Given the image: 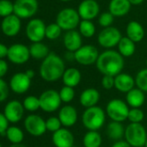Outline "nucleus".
<instances>
[{
  "instance_id": "nucleus-1",
  "label": "nucleus",
  "mask_w": 147,
  "mask_h": 147,
  "mask_svg": "<svg viewBox=\"0 0 147 147\" xmlns=\"http://www.w3.org/2000/svg\"><path fill=\"white\" fill-rule=\"evenodd\" d=\"M98 71L104 76L116 77L124 68L123 56L114 50H108L101 53L96 61Z\"/></svg>"
},
{
  "instance_id": "nucleus-2",
  "label": "nucleus",
  "mask_w": 147,
  "mask_h": 147,
  "mask_svg": "<svg viewBox=\"0 0 147 147\" xmlns=\"http://www.w3.org/2000/svg\"><path fill=\"white\" fill-rule=\"evenodd\" d=\"M65 71L62 59L56 53H51L43 59L40 67V75L47 82H55L63 77Z\"/></svg>"
},
{
  "instance_id": "nucleus-3",
  "label": "nucleus",
  "mask_w": 147,
  "mask_h": 147,
  "mask_svg": "<svg viewBox=\"0 0 147 147\" xmlns=\"http://www.w3.org/2000/svg\"><path fill=\"white\" fill-rule=\"evenodd\" d=\"M105 120V112L98 106L86 109L82 116L83 125L89 131L99 130L104 125Z\"/></svg>"
},
{
  "instance_id": "nucleus-4",
  "label": "nucleus",
  "mask_w": 147,
  "mask_h": 147,
  "mask_svg": "<svg viewBox=\"0 0 147 147\" xmlns=\"http://www.w3.org/2000/svg\"><path fill=\"white\" fill-rule=\"evenodd\" d=\"M125 139L132 147L145 146L147 140L146 130L141 123H130L125 129Z\"/></svg>"
},
{
  "instance_id": "nucleus-5",
  "label": "nucleus",
  "mask_w": 147,
  "mask_h": 147,
  "mask_svg": "<svg viewBox=\"0 0 147 147\" xmlns=\"http://www.w3.org/2000/svg\"><path fill=\"white\" fill-rule=\"evenodd\" d=\"M128 104L121 99H113L106 106V114L112 121L122 122L127 120L129 114Z\"/></svg>"
},
{
  "instance_id": "nucleus-6",
  "label": "nucleus",
  "mask_w": 147,
  "mask_h": 147,
  "mask_svg": "<svg viewBox=\"0 0 147 147\" xmlns=\"http://www.w3.org/2000/svg\"><path fill=\"white\" fill-rule=\"evenodd\" d=\"M80 16L73 9H64L57 16L56 23L64 30H73L79 23Z\"/></svg>"
},
{
  "instance_id": "nucleus-7",
  "label": "nucleus",
  "mask_w": 147,
  "mask_h": 147,
  "mask_svg": "<svg viewBox=\"0 0 147 147\" xmlns=\"http://www.w3.org/2000/svg\"><path fill=\"white\" fill-rule=\"evenodd\" d=\"M40 109L47 113L56 111L61 105L59 92L55 90H47L39 97Z\"/></svg>"
},
{
  "instance_id": "nucleus-8",
  "label": "nucleus",
  "mask_w": 147,
  "mask_h": 147,
  "mask_svg": "<svg viewBox=\"0 0 147 147\" xmlns=\"http://www.w3.org/2000/svg\"><path fill=\"white\" fill-rule=\"evenodd\" d=\"M24 127L26 131L34 137H40L47 131L46 121L37 115H29L24 120Z\"/></svg>"
},
{
  "instance_id": "nucleus-9",
  "label": "nucleus",
  "mask_w": 147,
  "mask_h": 147,
  "mask_svg": "<svg viewBox=\"0 0 147 147\" xmlns=\"http://www.w3.org/2000/svg\"><path fill=\"white\" fill-rule=\"evenodd\" d=\"M75 60L83 65H90L96 63L98 59L99 53L96 47L92 45H86L81 47L74 53Z\"/></svg>"
},
{
  "instance_id": "nucleus-10",
  "label": "nucleus",
  "mask_w": 147,
  "mask_h": 147,
  "mask_svg": "<svg viewBox=\"0 0 147 147\" xmlns=\"http://www.w3.org/2000/svg\"><path fill=\"white\" fill-rule=\"evenodd\" d=\"M121 38V34L116 28L108 27L100 32L98 35V42L102 47L110 48L119 44Z\"/></svg>"
},
{
  "instance_id": "nucleus-11",
  "label": "nucleus",
  "mask_w": 147,
  "mask_h": 147,
  "mask_svg": "<svg viewBox=\"0 0 147 147\" xmlns=\"http://www.w3.org/2000/svg\"><path fill=\"white\" fill-rule=\"evenodd\" d=\"M46 28L47 26L40 19H33L27 25L26 34L34 43L40 42L46 36Z\"/></svg>"
},
{
  "instance_id": "nucleus-12",
  "label": "nucleus",
  "mask_w": 147,
  "mask_h": 147,
  "mask_svg": "<svg viewBox=\"0 0 147 147\" xmlns=\"http://www.w3.org/2000/svg\"><path fill=\"white\" fill-rule=\"evenodd\" d=\"M38 9L37 0H16L14 3V13L19 18L33 16Z\"/></svg>"
},
{
  "instance_id": "nucleus-13",
  "label": "nucleus",
  "mask_w": 147,
  "mask_h": 147,
  "mask_svg": "<svg viewBox=\"0 0 147 147\" xmlns=\"http://www.w3.org/2000/svg\"><path fill=\"white\" fill-rule=\"evenodd\" d=\"M7 57L9 60L14 64H24L28 60L30 57L29 48L22 44H14L9 47Z\"/></svg>"
},
{
  "instance_id": "nucleus-14",
  "label": "nucleus",
  "mask_w": 147,
  "mask_h": 147,
  "mask_svg": "<svg viewBox=\"0 0 147 147\" xmlns=\"http://www.w3.org/2000/svg\"><path fill=\"white\" fill-rule=\"evenodd\" d=\"M24 110L25 109L22 103L19 101L13 100L5 105L3 114L10 123H17L22 120Z\"/></svg>"
},
{
  "instance_id": "nucleus-15",
  "label": "nucleus",
  "mask_w": 147,
  "mask_h": 147,
  "mask_svg": "<svg viewBox=\"0 0 147 147\" xmlns=\"http://www.w3.org/2000/svg\"><path fill=\"white\" fill-rule=\"evenodd\" d=\"M31 85V79L25 72H18L12 76L9 80V88L16 94H24Z\"/></svg>"
},
{
  "instance_id": "nucleus-16",
  "label": "nucleus",
  "mask_w": 147,
  "mask_h": 147,
  "mask_svg": "<svg viewBox=\"0 0 147 147\" xmlns=\"http://www.w3.org/2000/svg\"><path fill=\"white\" fill-rule=\"evenodd\" d=\"M52 141L56 147H72L74 145V136L67 128H60L53 134Z\"/></svg>"
},
{
  "instance_id": "nucleus-17",
  "label": "nucleus",
  "mask_w": 147,
  "mask_h": 147,
  "mask_svg": "<svg viewBox=\"0 0 147 147\" xmlns=\"http://www.w3.org/2000/svg\"><path fill=\"white\" fill-rule=\"evenodd\" d=\"M99 5L95 0H84L78 7V14L84 20H91L99 13Z\"/></svg>"
},
{
  "instance_id": "nucleus-18",
  "label": "nucleus",
  "mask_w": 147,
  "mask_h": 147,
  "mask_svg": "<svg viewBox=\"0 0 147 147\" xmlns=\"http://www.w3.org/2000/svg\"><path fill=\"white\" fill-rule=\"evenodd\" d=\"M21 28V20L15 14L3 18L2 22L3 33L9 37L16 35Z\"/></svg>"
},
{
  "instance_id": "nucleus-19",
  "label": "nucleus",
  "mask_w": 147,
  "mask_h": 147,
  "mask_svg": "<svg viewBox=\"0 0 147 147\" xmlns=\"http://www.w3.org/2000/svg\"><path fill=\"white\" fill-rule=\"evenodd\" d=\"M58 117L60 120L62 126L71 127L74 126L78 121V111L73 106L65 105L60 109Z\"/></svg>"
},
{
  "instance_id": "nucleus-20",
  "label": "nucleus",
  "mask_w": 147,
  "mask_h": 147,
  "mask_svg": "<svg viewBox=\"0 0 147 147\" xmlns=\"http://www.w3.org/2000/svg\"><path fill=\"white\" fill-rule=\"evenodd\" d=\"M135 79L127 73H120L115 77V88L122 93H127L134 89Z\"/></svg>"
},
{
  "instance_id": "nucleus-21",
  "label": "nucleus",
  "mask_w": 147,
  "mask_h": 147,
  "mask_svg": "<svg viewBox=\"0 0 147 147\" xmlns=\"http://www.w3.org/2000/svg\"><path fill=\"white\" fill-rule=\"evenodd\" d=\"M100 100V93L97 90L93 88H89L82 91L79 96L80 104L88 109L96 106Z\"/></svg>"
},
{
  "instance_id": "nucleus-22",
  "label": "nucleus",
  "mask_w": 147,
  "mask_h": 147,
  "mask_svg": "<svg viewBox=\"0 0 147 147\" xmlns=\"http://www.w3.org/2000/svg\"><path fill=\"white\" fill-rule=\"evenodd\" d=\"M64 44L69 52H76L82 47V38L80 34L76 30L68 31L64 37Z\"/></svg>"
},
{
  "instance_id": "nucleus-23",
  "label": "nucleus",
  "mask_w": 147,
  "mask_h": 147,
  "mask_svg": "<svg viewBox=\"0 0 147 147\" xmlns=\"http://www.w3.org/2000/svg\"><path fill=\"white\" fill-rule=\"evenodd\" d=\"M131 8V3L128 0H112L109 3V11L115 16H122L127 15Z\"/></svg>"
},
{
  "instance_id": "nucleus-24",
  "label": "nucleus",
  "mask_w": 147,
  "mask_h": 147,
  "mask_svg": "<svg viewBox=\"0 0 147 147\" xmlns=\"http://www.w3.org/2000/svg\"><path fill=\"white\" fill-rule=\"evenodd\" d=\"M127 102L128 106H131V108H140L146 100L145 97V92H143L139 88L133 89L129 92L127 93L126 96Z\"/></svg>"
},
{
  "instance_id": "nucleus-25",
  "label": "nucleus",
  "mask_w": 147,
  "mask_h": 147,
  "mask_svg": "<svg viewBox=\"0 0 147 147\" xmlns=\"http://www.w3.org/2000/svg\"><path fill=\"white\" fill-rule=\"evenodd\" d=\"M127 37L134 42H140L145 36V30L138 22H130L127 27Z\"/></svg>"
},
{
  "instance_id": "nucleus-26",
  "label": "nucleus",
  "mask_w": 147,
  "mask_h": 147,
  "mask_svg": "<svg viewBox=\"0 0 147 147\" xmlns=\"http://www.w3.org/2000/svg\"><path fill=\"white\" fill-rule=\"evenodd\" d=\"M62 79L65 86L74 88L78 86L81 81V73L76 68H68L65 71Z\"/></svg>"
},
{
  "instance_id": "nucleus-27",
  "label": "nucleus",
  "mask_w": 147,
  "mask_h": 147,
  "mask_svg": "<svg viewBox=\"0 0 147 147\" xmlns=\"http://www.w3.org/2000/svg\"><path fill=\"white\" fill-rule=\"evenodd\" d=\"M106 134L109 139L119 141L122 139L123 136H125V129L121 122L112 121L108 125Z\"/></svg>"
},
{
  "instance_id": "nucleus-28",
  "label": "nucleus",
  "mask_w": 147,
  "mask_h": 147,
  "mask_svg": "<svg viewBox=\"0 0 147 147\" xmlns=\"http://www.w3.org/2000/svg\"><path fill=\"white\" fill-rule=\"evenodd\" d=\"M30 56L35 59H44L49 54L48 47L41 42H34L29 47Z\"/></svg>"
},
{
  "instance_id": "nucleus-29",
  "label": "nucleus",
  "mask_w": 147,
  "mask_h": 147,
  "mask_svg": "<svg viewBox=\"0 0 147 147\" xmlns=\"http://www.w3.org/2000/svg\"><path fill=\"white\" fill-rule=\"evenodd\" d=\"M119 52L123 57H130L135 52V44L128 37H122L118 44Z\"/></svg>"
},
{
  "instance_id": "nucleus-30",
  "label": "nucleus",
  "mask_w": 147,
  "mask_h": 147,
  "mask_svg": "<svg viewBox=\"0 0 147 147\" xmlns=\"http://www.w3.org/2000/svg\"><path fill=\"white\" fill-rule=\"evenodd\" d=\"M102 142V136L97 133V131L87 132L83 140L84 147H101Z\"/></svg>"
},
{
  "instance_id": "nucleus-31",
  "label": "nucleus",
  "mask_w": 147,
  "mask_h": 147,
  "mask_svg": "<svg viewBox=\"0 0 147 147\" xmlns=\"http://www.w3.org/2000/svg\"><path fill=\"white\" fill-rule=\"evenodd\" d=\"M6 137L12 145L22 144L24 139V134L21 128L12 126L9 127L6 132Z\"/></svg>"
},
{
  "instance_id": "nucleus-32",
  "label": "nucleus",
  "mask_w": 147,
  "mask_h": 147,
  "mask_svg": "<svg viewBox=\"0 0 147 147\" xmlns=\"http://www.w3.org/2000/svg\"><path fill=\"white\" fill-rule=\"evenodd\" d=\"M80 34L84 37H92L95 34V25L89 20H83L79 24Z\"/></svg>"
},
{
  "instance_id": "nucleus-33",
  "label": "nucleus",
  "mask_w": 147,
  "mask_h": 147,
  "mask_svg": "<svg viewBox=\"0 0 147 147\" xmlns=\"http://www.w3.org/2000/svg\"><path fill=\"white\" fill-rule=\"evenodd\" d=\"M24 109L29 112H34L40 109V103L39 97H36L34 96H27L22 102Z\"/></svg>"
},
{
  "instance_id": "nucleus-34",
  "label": "nucleus",
  "mask_w": 147,
  "mask_h": 147,
  "mask_svg": "<svg viewBox=\"0 0 147 147\" xmlns=\"http://www.w3.org/2000/svg\"><path fill=\"white\" fill-rule=\"evenodd\" d=\"M145 118L144 112L139 108H132L129 110L127 120L131 123H141Z\"/></svg>"
},
{
  "instance_id": "nucleus-35",
  "label": "nucleus",
  "mask_w": 147,
  "mask_h": 147,
  "mask_svg": "<svg viewBox=\"0 0 147 147\" xmlns=\"http://www.w3.org/2000/svg\"><path fill=\"white\" fill-rule=\"evenodd\" d=\"M135 84L143 92H147V68L138 72L135 78Z\"/></svg>"
},
{
  "instance_id": "nucleus-36",
  "label": "nucleus",
  "mask_w": 147,
  "mask_h": 147,
  "mask_svg": "<svg viewBox=\"0 0 147 147\" xmlns=\"http://www.w3.org/2000/svg\"><path fill=\"white\" fill-rule=\"evenodd\" d=\"M62 28L57 23H51L47 26L46 28V37L49 40H55L59 37Z\"/></svg>"
},
{
  "instance_id": "nucleus-37",
  "label": "nucleus",
  "mask_w": 147,
  "mask_h": 147,
  "mask_svg": "<svg viewBox=\"0 0 147 147\" xmlns=\"http://www.w3.org/2000/svg\"><path fill=\"white\" fill-rule=\"evenodd\" d=\"M59 96L63 102H65V103L71 102L75 97L74 89L69 86H64L59 90Z\"/></svg>"
},
{
  "instance_id": "nucleus-38",
  "label": "nucleus",
  "mask_w": 147,
  "mask_h": 147,
  "mask_svg": "<svg viewBox=\"0 0 147 147\" xmlns=\"http://www.w3.org/2000/svg\"><path fill=\"white\" fill-rule=\"evenodd\" d=\"M14 12V4L9 0L0 1V16L3 17L9 16Z\"/></svg>"
},
{
  "instance_id": "nucleus-39",
  "label": "nucleus",
  "mask_w": 147,
  "mask_h": 147,
  "mask_svg": "<svg viewBox=\"0 0 147 147\" xmlns=\"http://www.w3.org/2000/svg\"><path fill=\"white\" fill-rule=\"evenodd\" d=\"M46 125H47V130L52 133H55L61 128L62 123L59 119V117L52 116L46 121Z\"/></svg>"
},
{
  "instance_id": "nucleus-40",
  "label": "nucleus",
  "mask_w": 147,
  "mask_h": 147,
  "mask_svg": "<svg viewBox=\"0 0 147 147\" xmlns=\"http://www.w3.org/2000/svg\"><path fill=\"white\" fill-rule=\"evenodd\" d=\"M114 22V16L110 12H104L99 17V23L101 26L108 28Z\"/></svg>"
},
{
  "instance_id": "nucleus-41",
  "label": "nucleus",
  "mask_w": 147,
  "mask_h": 147,
  "mask_svg": "<svg viewBox=\"0 0 147 147\" xmlns=\"http://www.w3.org/2000/svg\"><path fill=\"white\" fill-rule=\"evenodd\" d=\"M9 96V86L7 83L1 78L0 79V101L4 102Z\"/></svg>"
},
{
  "instance_id": "nucleus-42",
  "label": "nucleus",
  "mask_w": 147,
  "mask_h": 147,
  "mask_svg": "<svg viewBox=\"0 0 147 147\" xmlns=\"http://www.w3.org/2000/svg\"><path fill=\"white\" fill-rule=\"evenodd\" d=\"M102 85L105 90H111L115 87V77L104 75L102 78Z\"/></svg>"
},
{
  "instance_id": "nucleus-43",
  "label": "nucleus",
  "mask_w": 147,
  "mask_h": 147,
  "mask_svg": "<svg viewBox=\"0 0 147 147\" xmlns=\"http://www.w3.org/2000/svg\"><path fill=\"white\" fill-rule=\"evenodd\" d=\"M9 121L4 116V115L2 113L0 115V134L2 136H6V132L8 130L9 127Z\"/></svg>"
},
{
  "instance_id": "nucleus-44",
  "label": "nucleus",
  "mask_w": 147,
  "mask_h": 147,
  "mask_svg": "<svg viewBox=\"0 0 147 147\" xmlns=\"http://www.w3.org/2000/svg\"><path fill=\"white\" fill-rule=\"evenodd\" d=\"M8 71V65L5 60H0V77L3 78Z\"/></svg>"
},
{
  "instance_id": "nucleus-45",
  "label": "nucleus",
  "mask_w": 147,
  "mask_h": 147,
  "mask_svg": "<svg viewBox=\"0 0 147 147\" xmlns=\"http://www.w3.org/2000/svg\"><path fill=\"white\" fill-rule=\"evenodd\" d=\"M8 51L9 48H7V47L3 44H0V58L1 59H3L4 57H6L8 55Z\"/></svg>"
},
{
  "instance_id": "nucleus-46",
  "label": "nucleus",
  "mask_w": 147,
  "mask_h": 147,
  "mask_svg": "<svg viewBox=\"0 0 147 147\" xmlns=\"http://www.w3.org/2000/svg\"><path fill=\"white\" fill-rule=\"evenodd\" d=\"M112 147H132L127 141H124V140H119V141H116Z\"/></svg>"
},
{
  "instance_id": "nucleus-47",
  "label": "nucleus",
  "mask_w": 147,
  "mask_h": 147,
  "mask_svg": "<svg viewBox=\"0 0 147 147\" xmlns=\"http://www.w3.org/2000/svg\"><path fill=\"white\" fill-rule=\"evenodd\" d=\"M25 73H26V75L30 78V79H32L34 77V75H35V73H34V71H33V70H31V69H29V70H27L26 71H25Z\"/></svg>"
},
{
  "instance_id": "nucleus-48",
  "label": "nucleus",
  "mask_w": 147,
  "mask_h": 147,
  "mask_svg": "<svg viewBox=\"0 0 147 147\" xmlns=\"http://www.w3.org/2000/svg\"><path fill=\"white\" fill-rule=\"evenodd\" d=\"M130 3H131V4H134V5H137V4H140V3H141L144 0H128Z\"/></svg>"
},
{
  "instance_id": "nucleus-49",
  "label": "nucleus",
  "mask_w": 147,
  "mask_h": 147,
  "mask_svg": "<svg viewBox=\"0 0 147 147\" xmlns=\"http://www.w3.org/2000/svg\"><path fill=\"white\" fill-rule=\"evenodd\" d=\"M9 147H27L25 145H22V144H17V145H11Z\"/></svg>"
},
{
  "instance_id": "nucleus-50",
  "label": "nucleus",
  "mask_w": 147,
  "mask_h": 147,
  "mask_svg": "<svg viewBox=\"0 0 147 147\" xmlns=\"http://www.w3.org/2000/svg\"><path fill=\"white\" fill-rule=\"evenodd\" d=\"M60 1H63V2H68V1H71V0H60Z\"/></svg>"
},
{
  "instance_id": "nucleus-51",
  "label": "nucleus",
  "mask_w": 147,
  "mask_h": 147,
  "mask_svg": "<svg viewBox=\"0 0 147 147\" xmlns=\"http://www.w3.org/2000/svg\"><path fill=\"white\" fill-rule=\"evenodd\" d=\"M145 147H147V140H146V145H145Z\"/></svg>"
},
{
  "instance_id": "nucleus-52",
  "label": "nucleus",
  "mask_w": 147,
  "mask_h": 147,
  "mask_svg": "<svg viewBox=\"0 0 147 147\" xmlns=\"http://www.w3.org/2000/svg\"><path fill=\"white\" fill-rule=\"evenodd\" d=\"M146 66H147V59H146Z\"/></svg>"
},
{
  "instance_id": "nucleus-53",
  "label": "nucleus",
  "mask_w": 147,
  "mask_h": 147,
  "mask_svg": "<svg viewBox=\"0 0 147 147\" xmlns=\"http://www.w3.org/2000/svg\"><path fill=\"white\" fill-rule=\"evenodd\" d=\"M81 147H84V146H81Z\"/></svg>"
}]
</instances>
